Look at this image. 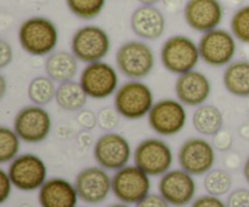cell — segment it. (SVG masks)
<instances>
[{"instance_id": "obj_1", "label": "cell", "mask_w": 249, "mask_h": 207, "mask_svg": "<svg viewBox=\"0 0 249 207\" xmlns=\"http://www.w3.org/2000/svg\"><path fill=\"white\" fill-rule=\"evenodd\" d=\"M17 36L24 52L36 57H43L55 51L60 33L55 22L50 18L33 16L22 22Z\"/></svg>"}, {"instance_id": "obj_2", "label": "cell", "mask_w": 249, "mask_h": 207, "mask_svg": "<svg viewBox=\"0 0 249 207\" xmlns=\"http://www.w3.org/2000/svg\"><path fill=\"white\" fill-rule=\"evenodd\" d=\"M155 104V96L146 82L129 80L118 87L114 94L113 106L122 118L126 120H140L148 115Z\"/></svg>"}, {"instance_id": "obj_3", "label": "cell", "mask_w": 249, "mask_h": 207, "mask_svg": "<svg viewBox=\"0 0 249 207\" xmlns=\"http://www.w3.org/2000/svg\"><path fill=\"white\" fill-rule=\"evenodd\" d=\"M160 55L164 69L178 77L196 69L201 60L198 44L182 34L168 38L160 48Z\"/></svg>"}, {"instance_id": "obj_4", "label": "cell", "mask_w": 249, "mask_h": 207, "mask_svg": "<svg viewBox=\"0 0 249 207\" xmlns=\"http://www.w3.org/2000/svg\"><path fill=\"white\" fill-rule=\"evenodd\" d=\"M156 57L152 48L142 40H128L116 52L119 72L130 80L147 78L155 68Z\"/></svg>"}, {"instance_id": "obj_5", "label": "cell", "mask_w": 249, "mask_h": 207, "mask_svg": "<svg viewBox=\"0 0 249 207\" xmlns=\"http://www.w3.org/2000/svg\"><path fill=\"white\" fill-rule=\"evenodd\" d=\"M108 33L96 24H87L74 32L71 39V51L79 62L89 63L104 61L111 51Z\"/></svg>"}, {"instance_id": "obj_6", "label": "cell", "mask_w": 249, "mask_h": 207, "mask_svg": "<svg viewBox=\"0 0 249 207\" xmlns=\"http://www.w3.org/2000/svg\"><path fill=\"white\" fill-rule=\"evenodd\" d=\"M201 60L212 67H224L233 62L237 53V39L231 31L215 28L202 34L198 41Z\"/></svg>"}, {"instance_id": "obj_7", "label": "cell", "mask_w": 249, "mask_h": 207, "mask_svg": "<svg viewBox=\"0 0 249 207\" xmlns=\"http://www.w3.org/2000/svg\"><path fill=\"white\" fill-rule=\"evenodd\" d=\"M150 176L136 165H126L112 177V193L126 205H136L150 194Z\"/></svg>"}, {"instance_id": "obj_8", "label": "cell", "mask_w": 249, "mask_h": 207, "mask_svg": "<svg viewBox=\"0 0 249 207\" xmlns=\"http://www.w3.org/2000/svg\"><path fill=\"white\" fill-rule=\"evenodd\" d=\"M179 99L163 98L155 102L147 115L148 125L153 132L163 137H172L185 128L187 111Z\"/></svg>"}, {"instance_id": "obj_9", "label": "cell", "mask_w": 249, "mask_h": 207, "mask_svg": "<svg viewBox=\"0 0 249 207\" xmlns=\"http://www.w3.org/2000/svg\"><path fill=\"white\" fill-rule=\"evenodd\" d=\"M174 161L170 145L160 138L141 141L134 152V162L150 177H162Z\"/></svg>"}, {"instance_id": "obj_10", "label": "cell", "mask_w": 249, "mask_h": 207, "mask_svg": "<svg viewBox=\"0 0 249 207\" xmlns=\"http://www.w3.org/2000/svg\"><path fill=\"white\" fill-rule=\"evenodd\" d=\"M79 82L89 98L106 99L118 90L119 77L113 65L99 61L85 65L80 73Z\"/></svg>"}, {"instance_id": "obj_11", "label": "cell", "mask_w": 249, "mask_h": 207, "mask_svg": "<svg viewBox=\"0 0 249 207\" xmlns=\"http://www.w3.org/2000/svg\"><path fill=\"white\" fill-rule=\"evenodd\" d=\"M53 128L51 115L41 106L31 104L17 111L14 119V130L26 143H41L49 137Z\"/></svg>"}, {"instance_id": "obj_12", "label": "cell", "mask_w": 249, "mask_h": 207, "mask_svg": "<svg viewBox=\"0 0 249 207\" xmlns=\"http://www.w3.org/2000/svg\"><path fill=\"white\" fill-rule=\"evenodd\" d=\"M92 154L100 167L107 171H118L130 161L131 147L121 133L106 132L95 142Z\"/></svg>"}, {"instance_id": "obj_13", "label": "cell", "mask_w": 249, "mask_h": 207, "mask_svg": "<svg viewBox=\"0 0 249 207\" xmlns=\"http://www.w3.org/2000/svg\"><path fill=\"white\" fill-rule=\"evenodd\" d=\"M215 148L204 138L192 137L185 141L178 152L180 169L192 176H203L215 165Z\"/></svg>"}, {"instance_id": "obj_14", "label": "cell", "mask_w": 249, "mask_h": 207, "mask_svg": "<svg viewBox=\"0 0 249 207\" xmlns=\"http://www.w3.org/2000/svg\"><path fill=\"white\" fill-rule=\"evenodd\" d=\"M15 188L22 191H34L40 189L48 179L46 165L38 155L26 153L18 155L10 162L7 169Z\"/></svg>"}, {"instance_id": "obj_15", "label": "cell", "mask_w": 249, "mask_h": 207, "mask_svg": "<svg viewBox=\"0 0 249 207\" xmlns=\"http://www.w3.org/2000/svg\"><path fill=\"white\" fill-rule=\"evenodd\" d=\"M74 186L79 200L88 205H100L111 194L112 177L100 166L87 167L77 175Z\"/></svg>"}, {"instance_id": "obj_16", "label": "cell", "mask_w": 249, "mask_h": 207, "mask_svg": "<svg viewBox=\"0 0 249 207\" xmlns=\"http://www.w3.org/2000/svg\"><path fill=\"white\" fill-rule=\"evenodd\" d=\"M158 191L170 206L185 207L195 200L197 183L194 176L185 170H169L160 177Z\"/></svg>"}, {"instance_id": "obj_17", "label": "cell", "mask_w": 249, "mask_h": 207, "mask_svg": "<svg viewBox=\"0 0 249 207\" xmlns=\"http://www.w3.org/2000/svg\"><path fill=\"white\" fill-rule=\"evenodd\" d=\"M184 18L195 32L207 33L223 22V4L220 0H187L184 5Z\"/></svg>"}, {"instance_id": "obj_18", "label": "cell", "mask_w": 249, "mask_h": 207, "mask_svg": "<svg viewBox=\"0 0 249 207\" xmlns=\"http://www.w3.org/2000/svg\"><path fill=\"white\" fill-rule=\"evenodd\" d=\"M174 89L177 98L186 107L202 106L212 94L211 80L206 74L196 69L179 75Z\"/></svg>"}, {"instance_id": "obj_19", "label": "cell", "mask_w": 249, "mask_h": 207, "mask_svg": "<svg viewBox=\"0 0 249 207\" xmlns=\"http://www.w3.org/2000/svg\"><path fill=\"white\" fill-rule=\"evenodd\" d=\"M130 28L141 40L153 41L162 38L167 28V21L164 14L157 6L141 5L131 14Z\"/></svg>"}, {"instance_id": "obj_20", "label": "cell", "mask_w": 249, "mask_h": 207, "mask_svg": "<svg viewBox=\"0 0 249 207\" xmlns=\"http://www.w3.org/2000/svg\"><path fill=\"white\" fill-rule=\"evenodd\" d=\"M78 196L74 183L60 177L50 178L39 189L40 207H77Z\"/></svg>"}, {"instance_id": "obj_21", "label": "cell", "mask_w": 249, "mask_h": 207, "mask_svg": "<svg viewBox=\"0 0 249 207\" xmlns=\"http://www.w3.org/2000/svg\"><path fill=\"white\" fill-rule=\"evenodd\" d=\"M78 62L72 51L58 50L46 57L44 63V70L46 75L55 82H65L74 80L78 73Z\"/></svg>"}, {"instance_id": "obj_22", "label": "cell", "mask_w": 249, "mask_h": 207, "mask_svg": "<svg viewBox=\"0 0 249 207\" xmlns=\"http://www.w3.org/2000/svg\"><path fill=\"white\" fill-rule=\"evenodd\" d=\"M223 84L226 91L235 97H249V61H233L226 65L223 74Z\"/></svg>"}, {"instance_id": "obj_23", "label": "cell", "mask_w": 249, "mask_h": 207, "mask_svg": "<svg viewBox=\"0 0 249 207\" xmlns=\"http://www.w3.org/2000/svg\"><path fill=\"white\" fill-rule=\"evenodd\" d=\"M192 125L199 135L213 137L223 128V113L216 106L204 103L197 107L195 111L192 115Z\"/></svg>"}, {"instance_id": "obj_24", "label": "cell", "mask_w": 249, "mask_h": 207, "mask_svg": "<svg viewBox=\"0 0 249 207\" xmlns=\"http://www.w3.org/2000/svg\"><path fill=\"white\" fill-rule=\"evenodd\" d=\"M89 96L82 84L75 80L61 82L56 91L55 102L65 111H79L87 104Z\"/></svg>"}, {"instance_id": "obj_25", "label": "cell", "mask_w": 249, "mask_h": 207, "mask_svg": "<svg viewBox=\"0 0 249 207\" xmlns=\"http://www.w3.org/2000/svg\"><path fill=\"white\" fill-rule=\"evenodd\" d=\"M56 91L57 87L51 78L48 75H39L29 81L27 96L33 104L44 107L55 101Z\"/></svg>"}, {"instance_id": "obj_26", "label": "cell", "mask_w": 249, "mask_h": 207, "mask_svg": "<svg viewBox=\"0 0 249 207\" xmlns=\"http://www.w3.org/2000/svg\"><path fill=\"white\" fill-rule=\"evenodd\" d=\"M203 187L207 194L220 198L230 193L232 188V177L225 170L213 169L204 176Z\"/></svg>"}, {"instance_id": "obj_27", "label": "cell", "mask_w": 249, "mask_h": 207, "mask_svg": "<svg viewBox=\"0 0 249 207\" xmlns=\"http://www.w3.org/2000/svg\"><path fill=\"white\" fill-rule=\"evenodd\" d=\"M21 150V138L14 128L0 127V164H7L18 157Z\"/></svg>"}, {"instance_id": "obj_28", "label": "cell", "mask_w": 249, "mask_h": 207, "mask_svg": "<svg viewBox=\"0 0 249 207\" xmlns=\"http://www.w3.org/2000/svg\"><path fill=\"white\" fill-rule=\"evenodd\" d=\"M106 2L107 0H66L71 14L84 21H90L100 16Z\"/></svg>"}, {"instance_id": "obj_29", "label": "cell", "mask_w": 249, "mask_h": 207, "mask_svg": "<svg viewBox=\"0 0 249 207\" xmlns=\"http://www.w3.org/2000/svg\"><path fill=\"white\" fill-rule=\"evenodd\" d=\"M230 28L237 41L249 45V4L243 5L233 12Z\"/></svg>"}, {"instance_id": "obj_30", "label": "cell", "mask_w": 249, "mask_h": 207, "mask_svg": "<svg viewBox=\"0 0 249 207\" xmlns=\"http://www.w3.org/2000/svg\"><path fill=\"white\" fill-rule=\"evenodd\" d=\"M121 118V114L114 107H104L97 111V126L105 132H113L118 127Z\"/></svg>"}, {"instance_id": "obj_31", "label": "cell", "mask_w": 249, "mask_h": 207, "mask_svg": "<svg viewBox=\"0 0 249 207\" xmlns=\"http://www.w3.org/2000/svg\"><path fill=\"white\" fill-rule=\"evenodd\" d=\"M226 207H249V189L238 188L231 191L226 200Z\"/></svg>"}, {"instance_id": "obj_32", "label": "cell", "mask_w": 249, "mask_h": 207, "mask_svg": "<svg viewBox=\"0 0 249 207\" xmlns=\"http://www.w3.org/2000/svg\"><path fill=\"white\" fill-rule=\"evenodd\" d=\"M213 145L219 152H229L233 145V137L230 131L221 128L216 135L213 136Z\"/></svg>"}, {"instance_id": "obj_33", "label": "cell", "mask_w": 249, "mask_h": 207, "mask_svg": "<svg viewBox=\"0 0 249 207\" xmlns=\"http://www.w3.org/2000/svg\"><path fill=\"white\" fill-rule=\"evenodd\" d=\"M78 124L84 130H92L97 126V114H95L94 111H90V109H80L78 111V118H77Z\"/></svg>"}, {"instance_id": "obj_34", "label": "cell", "mask_w": 249, "mask_h": 207, "mask_svg": "<svg viewBox=\"0 0 249 207\" xmlns=\"http://www.w3.org/2000/svg\"><path fill=\"white\" fill-rule=\"evenodd\" d=\"M12 188H14V183L10 178L9 172L1 169L0 170V204H5L9 200Z\"/></svg>"}, {"instance_id": "obj_35", "label": "cell", "mask_w": 249, "mask_h": 207, "mask_svg": "<svg viewBox=\"0 0 249 207\" xmlns=\"http://www.w3.org/2000/svg\"><path fill=\"white\" fill-rule=\"evenodd\" d=\"M191 207H226V203H224L219 196L214 195H202L198 196L192 201Z\"/></svg>"}, {"instance_id": "obj_36", "label": "cell", "mask_w": 249, "mask_h": 207, "mask_svg": "<svg viewBox=\"0 0 249 207\" xmlns=\"http://www.w3.org/2000/svg\"><path fill=\"white\" fill-rule=\"evenodd\" d=\"M135 207H170V204L160 194H148Z\"/></svg>"}, {"instance_id": "obj_37", "label": "cell", "mask_w": 249, "mask_h": 207, "mask_svg": "<svg viewBox=\"0 0 249 207\" xmlns=\"http://www.w3.org/2000/svg\"><path fill=\"white\" fill-rule=\"evenodd\" d=\"M14 60V50L12 46L7 41L0 40V68L4 69L7 65L11 64Z\"/></svg>"}, {"instance_id": "obj_38", "label": "cell", "mask_w": 249, "mask_h": 207, "mask_svg": "<svg viewBox=\"0 0 249 207\" xmlns=\"http://www.w3.org/2000/svg\"><path fill=\"white\" fill-rule=\"evenodd\" d=\"M241 164H242V159H241L238 153H230L224 159V165L230 170H237L241 166Z\"/></svg>"}, {"instance_id": "obj_39", "label": "cell", "mask_w": 249, "mask_h": 207, "mask_svg": "<svg viewBox=\"0 0 249 207\" xmlns=\"http://www.w3.org/2000/svg\"><path fill=\"white\" fill-rule=\"evenodd\" d=\"M78 144L82 148H88L90 145L95 144L94 138H92V135L89 132V130H84L78 135Z\"/></svg>"}, {"instance_id": "obj_40", "label": "cell", "mask_w": 249, "mask_h": 207, "mask_svg": "<svg viewBox=\"0 0 249 207\" xmlns=\"http://www.w3.org/2000/svg\"><path fill=\"white\" fill-rule=\"evenodd\" d=\"M165 9L170 12H175L184 5V0H162Z\"/></svg>"}, {"instance_id": "obj_41", "label": "cell", "mask_w": 249, "mask_h": 207, "mask_svg": "<svg viewBox=\"0 0 249 207\" xmlns=\"http://www.w3.org/2000/svg\"><path fill=\"white\" fill-rule=\"evenodd\" d=\"M6 91H7V81L6 79H5L4 75H1L0 77V98H4L5 95H6Z\"/></svg>"}, {"instance_id": "obj_42", "label": "cell", "mask_w": 249, "mask_h": 207, "mask_svg": "<svg viewBox=\"0 0 249 207\" xmlns=\"http://www.w3.org/2000/svg\"><path fill=\"white\" fill-rule=\"evenodd\" d=\"M240 136L243 138V140L249 141V123L245 124V125L241 126Z\"/></svg>"}, {"instance_id": "obj_43", "label": "cell", "mask_w": 249, "mask_h": 207, "mask_svg": "<svg viewBox=\"0 0 249 207\" xmlns=\"http://www.w3.org/2000/svg\"><path fill=\"white\" fill-rule=\"evenodd\" d=\"M243 176H245L246 182L249 184V155L247 159H246L245 165H243Z\"/></svg>"}, {"instance_id": "obj_44", "label": "cell", "mask_w": 249, "mask_h": 207, "mask_svg": "<svg viewBox=\"0 0 249 207\" xmlns=\"http://www.w3.org/2000/svg\"><path fill=\"white\" fill-rule=\"evenodd\" d=\"M140 5H147V6H156L162 0H138Z\"/></svg>"}, {"instance_id": "obj_45", "label": "cell", "mask_w": 249, "mask_h": 207, "mask_svg": "<svg viewBox=\"0 0 249 207\" xmlns=\"http://www.w3.org/2000/svg\"><path fill=\"white\" fill-rule=\"evenodd\" d=\"M107 207H130V206L126 205V204L121 203V204H113V205H109V206H107Z\"/></svg>"}, {"instance_id": "obj_46", "label": "cell", "mask_w": 249, "mask_h": 207, "mask_svg": "<svg viewBox=\"0 0 249 207\" xmlns=\"http://www.w3.org/2000/svg\"><path fill=\"white\" fill-rule=\"evenodd\" d=\"M19 207H33V206H32L31 204H28V203H23L22 205H19Z\"/></svg>"}]
</instances>
